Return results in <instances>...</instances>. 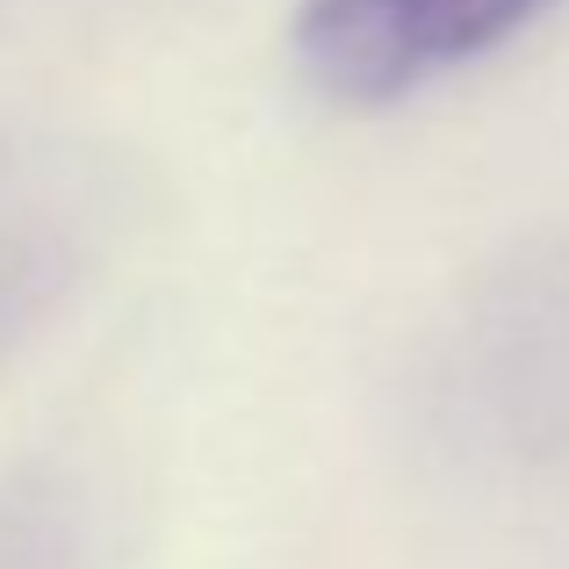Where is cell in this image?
<instances>
[{"mask_svg":"<svg viewBox=\"0 0 569 569\" xmlns=\"http://www.w3.org/2000/svg\"><path fill=\"white\" fill-rule=\"evenodd\" d=\"M418 411L455 461L569 498V231L455 296L418 361Z\"/></svg>","mask_w":569,"mask_h":569,"instance_id":"obj_1","label":"cell"},{"mask_svg":"<svg viewBox=\"0 0 569 569\" xmlns=\"http://www.w3.org/2000/svg\"><path fill=\"white\" fill-rule=\"evenodd\" d=\"M556 0H303L296 58L332 101H403L490 58Z\"/></svg>","mask_w":569,"mask_h":569,"instance_id":"obj_2","label":"cell"}]
</instances>
